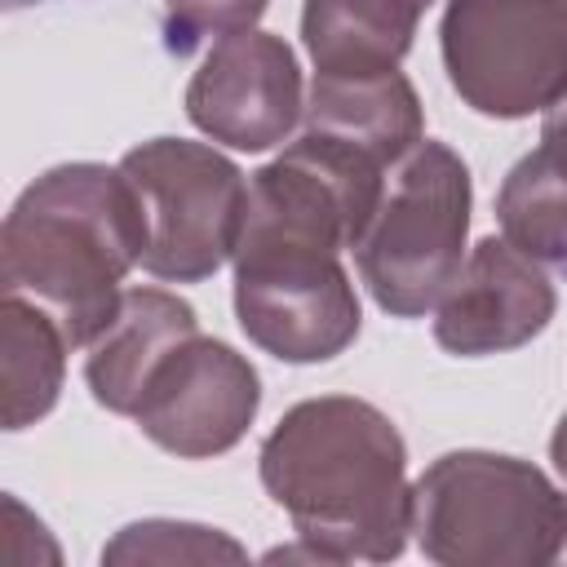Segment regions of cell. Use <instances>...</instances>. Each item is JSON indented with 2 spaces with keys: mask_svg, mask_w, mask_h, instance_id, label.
<instances>
[{
  "mask_svg": "<svg viewBox=\"0 0 567 567\" xmlns=\"http://www.w3.org/2000/svg\"><path fill=\"white\" fill-rule=\"evenodd\" d=\"M257 408L261 377L248 354L195 332L155 368L133 421L155 447L182 461H213L248 434Z\"/></svg>",
  "mask_w": 567,
  "mask_h": 567,
  "instance_id": "9",
  "label": "cell"
},
{
  "mask_svg": "<svg viewBox=\"0 0 567 567\" xmlns=\"http://www.w3.org/2000/svg\"><path fill=\"white\" fill-rule=\"evenodd\" d=\"M71 341L62 323L18 297L4 292L0 301V390H4V430H27L53 412L66 377Z\"/></svg>",
  "mask_w": 567,
  "mask_h": 567,
  "instance_id": "15",
  "label": "cell"
},
{
  "mask_svg": "<svg viewBox=\"0 0 567 567\" xmlns=\"http://www.w3.org/2000/svg\"><path fill=\"white\" fill-rule=\"evenodd\" d=\"M133 266H142V213L120 164L44 168L0 226V288L44 306L71 350L115 319Z\"/></svg>",
  "mask_w": 567,
  "mask_h": 567,
  "instance_id": "2",
  "label": "cell"
},
{
  "mask_svg": "<svg viewBox=\"0 0 567 567\" xmlns=\"http://www.w3.org/2000/svg\"><path fill=\"white\" fill-rule=\"evenodd\" d=\"M199 332L195 306L168 288H124L115 319L89 341L84 385L97 408L115 416H133L155 368Z\"/></svg>",
  "mask_w": 567,
  "mask_h": 567,
  "instance_id": "12",
  "label": "cell"
},
{
  "mask_svg": "<svg viewBox=\"0 0 567 567\" xmlns=\"http://www.w3.org/2000/svg\"><path fill=\"white\" fill-rule=\"evenodd\" d=\"M549 461H554V474H558L563 487H567V412L558 416V425H554V434H549Z\"/></svg>",
  "mask_w": 567,
  "mask_h": 567,
  "instance_id": "19",
  "label": "cell"
},
{
  "mask_svg": "<svg viewBox=\"0 0 567 567\" xmlns=\"http://www.w3.org/2000/svg\"><path fill=\"white\" fill-rule=\"evenodd\" d=\"M439 53L474 115H545L567 93V0H447Z\"/></svg>",
  "mask_w": 567,
  "mask_h": 567,
  "instance_id": "6",
  "label": "cell"
},
{
  "mask_svg": "<svg viewBox=\"0 0 567 567\" xmlns=\"http://www.w3.org/2000/svg\"><path fill=\"white\" fill-rule=\"evenodd\" d=\"M270 0H164V49L186 58L199 44H217L226 35L252 31Z\"/></svg>",
  "mask_w": 567,
  "mask_h": 567,
  "instance_id": "18",
  "label": "cell"
},
{
  "mask_svg": "<svg viewBox=\"0 0 567 567\" xmlns=\"http://www.w3.org/2000/svg\"><path fill=\"white\" fill-rule=\"evenodd\" d=\"M421 13V0H306L301 44L315 62V75L399 71Z\"/></svg>",
  "mask_w": 567,
  "mask_h": 567,
  "instance_id": "14",
  "label": "cell"
},
{
  "mask_svg": "<svg viewBox=\"0 0 567 567\" xmlns=\"http://www.w3.org/2000/svg\"><path fill=\"white\" fill-rule=\"evenodd\" d=\"M540 133H549V137H558V142H567V93L545 111V124H540Z\"/></svg>",
  "mask_w": 567,
  "mask_h": 567,
  "instance_id": "20",
  "label": "cell"
},
{
  "mask_svg": "<svg viewBox=\"0 0 567 567\" xmlns=\"http://www.w3.org/2000/svg\"><path fill=\"white\" fill-rule=\"evenodd\" d=\"M558 292L540 261L509 239H478L434 306V341L456 359H487L527 346L549 328Z\"/></svg>",
  "mask_w": 567,
  "mask_h": 567,
  "instance_id": "11",
  "label": "cell"
},
{
  "mask_svg": "<svg viewBox=\"0 0 567 567\" xmlns=\"http://www.w3.org/2000/svg\"><path fill=\"white\" fill-rule=\"evenodd\" d=\"M421 4H434V0H421Z\"/></svg>",
  "mask_w": 567,
  "mask_h": 567,
  "instance_id": "22",
  "label": "cell"
},
{
  "mask_svg": "<svg viewBox=\"0 0 567 567\" xmlns=\"http://www.w3.org/2000/svg\"><path fill=\"white\" fill-rule=\"evenodd\" d=\"M190 124L230 151L284 146L306 115V84L297 53L275 31H239L217 40L186 84Z\"/></svg>",
  "mask_w": 567,
  "mask_h": 567,
  "instance_id": "10",
  "label": "cell"
},
{
  "mask_svg": "<svg viewBox=\"0 0 567 567\" xmlns=\"http://www.w3.org/2000/svg\"><path fill=\"white\" fill-rule=\"evenodd\" d=\"M563 563H567V554H563Z\"/></svg>",
  "mask_w": 567,
  "mask_h": 567,
  "instance_id": "23",
  "label": "cell"
},
{
  "mask_svg": "<svg viewBox=\"0 0 567 567\" xmlns=\"http://www.w3.org/2000/svg\"><path fill=\"white\" fill-rule=\"evenodd\" d=\"M22 4H40V0H4V9H22Z\"/></svg>",
  "mask_w": 567,
  "mask_h": 567,
  "instance_id": "21",
  "label": "cell"
},
{
  "mask_svg": "<svg viewBox=\"0 0 567 567\" xmlns=\"http://www.w3.org/2000/svg\"><path fill=\"white\" fill-rule=\"evenodd\" d=\"M501 239L540 266L567 270V142H540L505 173L496 190Z\"/></svg>",
  "mask_w": 567,
  "mask_h": 567,
  "instance_id": "16",
  "label": "cell"
},
{
  "mask_svg": "<svg viewBox=\"0 0 567 567\" xmlns=\"http://www.w3.org/2000/svg\"><path fill=\"white\" fill-rule=\"evenodd\" d=\"M248 549L204 523L182 518H142L115 532L102 545V563H244Z\"/></svg>",
  "mask_w": 567,
  "mask_h": 567,
  "instance_id": "17",
  "label": "cell"
},
{
  "mask_svg": "<svg viewBox=\"0 0 567 567\" xmlns=\"http://www.w3.org/2000/svg\"><path fill=\"white\" fill-rule=\"evenodd\" d=\"M257 474L328 563H390L408 549V447L377 403L354 394L292 403L261 439Z\"/></svg>",
  "mask_w": 567,
  "mask_h": 567,
  "instance_id": "1",
  "label": "cell"
},
{
  "mask_svg": "<svg viewBox=\"0 0 567 567\" xmlns=\"http://www.w3.org/2000/svg\"><path fill=\"white\" fill-rule=\"evenodd\" d=\"M470 208V168L447 142L421 137L394 164L350 248L363 288L390 319H421L439 306L465 261Z\"/></svg>",
  "mask_w": 567,
  "mask_h": 567,
  "instance_id": "4",
  "label": "cell"
},
{
  "mask_svg": "<svg viewBox=\"0 0 567 567\" xmlns=\"http://www.w3.org/2000/svg\"><path fill=\"white\" fill-rule=\"evenodd\" d=\"M381 186V164L301 128V137L248 177L239 244H310L328 252L354 248Z\"/></svg>",
  "mask_w": 567,
  "mask_h": 567,
  "instance_id": "8",
  "label": "cell"
},
{
  "mask_svg": "<svg viewBox=\"0 0 567 567\" xmlns=\"http://www.w3.org/2000/svg\"><path fill=\"white\" fill-rule=\"evenodd\" d=\"M301 120L306 133H319L381 168H394L425 137V111L403 71L315 75Z\"/></svg>",
  "mask_w": 567,
  "mask_h": 567,
  "instance_id": "13",
  "label": "cell"
},
{
  "mask_svg": "<svg viewBox=\"0 0 567 567\" xmlns=\"http://www.w3.org/2000/svg\"><path fill=\"white\" fill-rule=\"evenodd\" d=\"M142 213V270L159 284L213 279L239 244L248 177L208 142L151 137L120 155Z\"/></svg>",
  "mask_w": 567,
  "mask_h": 567,
  "instance_id": "5",
  "label": "cell"
},
{
  "mask_svg": "<svg viewBox=\"0 0 567 567\" xmlns=\"http://www.w3.org/2000/svg\"><path fill=\"white\" fill-rule=\"evenodd\" d=\"M412 536L439 567H545L567 554V492L505 452L434 456L412 483Z\"/></svg>",
  "mask_w": 567,
  "mask_h": 567,
  "instance_id": "3",
  "label": "cell"
},
{
  "mask_svg": "<svg viewBox=\"0 0 567 567\" xmlns=\"http://www.w3.org/2000/svg\"><path fill=\"white\" fill-rule=\"evenodd\" d=\"M235 319L279 363H328L354 346L363 310L341 252L310 244H239Z\"/></svg>",
  "mask_w": 567,
  "mask_h": 567,
  "instance_id": "7",
  "label": "cell"
}]
</instances>
